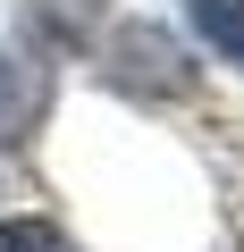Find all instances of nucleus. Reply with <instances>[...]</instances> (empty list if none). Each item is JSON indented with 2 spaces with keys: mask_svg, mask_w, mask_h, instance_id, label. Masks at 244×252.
Wrapping results in <instances>:
<instances>
[{
  "mask_svg": "<svg viewBox=\"0 0 244 252\" xmlns=\"http://www.w3.org/2000/svg\"><path fill=\"white\" fill-rule=\"evenodd\" d=\"M93 67L109 93H127V101H185L202 84V59L177 26L160 17H109V34L93 42Z\"/></svg>",
  "mask_w": 244,
  "mask_h": 252,
  "instance_id": "obj_1",
  "label": "nucleus"
},
{
  "mask_svg": "<svg viewBox=\"0 0 244 252\" xmlns=\"http://www.w3.org/2000/svg\"><path fill=\"white\" fill-rule=\"evenodd\" d=\"M59 109V67L51 51H0V152H26Z\"/></svg>",
  "mask_w": 244,
  "mask_h": 252,
  "instance_id": "obj_2",
  "label": "nucleus"
},
{
  "mask_svg": "<svg viewBox=\"0 0 244 252\" xmlns=\"http://www.w3.org/2000/svg\"><path fill=\"white\" fill-rule=\"evenodd\" d=\"M26 34H42L51 59H93V42L109 34V0H34Z\"/></svg>",
  "mask_w": 244,
  "mask_h": 252,
  "instance_id": "obj_3",
  "label": "nucleus"
},
{
  "mask_svg": "<svg viewBox=\"0 0 244 252\" xmlns=\"http://www.w3.org/2000/svg\"><path fill=\"white\" fill-rule=\"evenodd\" d=\"M177 17L194 34L202 59H219L227 76H244V0H177Z\"/></svg>",
  "mask_w": 244,
  "mask_h": 252,
  "instance_id": "obj_4",
  "label": "nucleus"
},
{
  "mask_svg": "<svg viewBox=\"0 0 244 252\" xmlns=\"http://www.w3.org/2000/svg\"><path fill=\"white\" fill-rule=\"evenodd\" d=\"M0 252H76V244H68V227H51L42 210H9V219H0Z\"/></svg>",
  "mask_w": 244,
  "mask_h": 252,
  "instance_id": "obj_5",
  "label": "nucleus"
}]
</instances>
